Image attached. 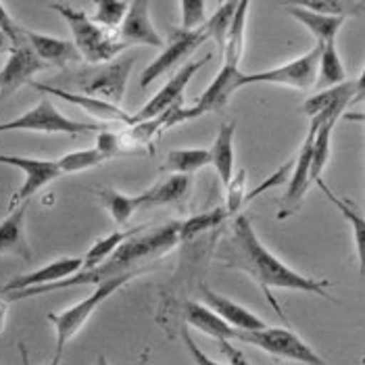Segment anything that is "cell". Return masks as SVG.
<instances>
[{"label": "cell", "mask_w": 365, "mask_h": 365, "mask_svg": "<svg viewBox=\"0 0 365 365\" xmlns=\"http://www.w3.org/2000/svg\"><path fill=\"white\" fill-rule=\"evenodd\" d=\"M224 261L227 263V267L251 276L257 282V286L263 290V294L267 297V301L272 303V307L280 313V317H284V313L272 294V288L299 290V292L317 294L322 299H332V294L328 290L330 282L307 278V276L294 272L292 267H288L274 253H269L265 249V245L259 240L253 224L247 215H238L234 220L232 236L224 249Z\"/></svg>", "instance_id": "obj_1"}, {"label": "cell", "mask_w": 365, "mask_h": 365, "mask_svg": "<svg viewBox=\"0 0 365 365\" xmlns=\"http://www.w3.org/2000/svg\"><path fill=\"white\" fill-rule=\"evenodd\" d=\"M175 245H180V222H168V224L155 225V227L144 225L138 234L128 238L103 265H98L94 269H82L76 276H71V278L63 282H56V284L28 288V290L13 292V294H6V297H9V301H19V299H29V297L55 292V290L84 286V284L98 286L103 282L119 278V276H128V274H140L142 276L148 269H153L155 261L165 257Z\"/></svg>", "instance_id": "obj_2"}, {"label": "cell", "mask_w": 365, "mask_h": 365, "mask_svg": "<svg viewBox=\"0 0 365 365\" xmlns=\"http://www.w3.org/2000/svg\"><path fill=\"white\" fill-rule=\"evenodd\" d=\"M48 6L67 21V26L71 29V36H73V44H76L78 53L82 55V61H86V63H90V65L111 63V61H115V56L125 51L119 44L117 34L96 26L92 21V17L84 11H78L65 2H51Z\"/></svg>", "instance_id": "obj_3"}, {"label": "cell", "mask_w": 365, "mask_h": 365, "mask_svg": "<svg viewBox=\"0 0 365 365\" xmlns=\"http://www.w3.org/2000/svg\"><path fill=\"white\" fill-rule=\"evenodd\" d=\"M0 132H40V134H69L78 136L84 132H107L105 123H86L71 119L56 109L48 96H44L34 109L0 123Z\"/></svg>", "instance_id": "obj_4"}, {"label": "cell", "mask_w": 365, "mask_h": 365, "mask_svg": "<svg viewBox=\"0 0 365 365\" xmlns=\"http://www.w3.org/2000/svg\"><path fill=\"white\" fill-rule=\"evenodd\" d=\"M138 276H140V274H128V276H119V278L103 282V284H98V286L94 288V292H92L88 299H84V301L71 305L69 309L61 311V313H48V322L55 326L56 332L55 355L61 357L63 351H65V346L71 342V338L76 336V334L84 328V324L90 319V315L98 309L107 299H111L113 294H115L121 286H125L128 282H132L134 278H138Z\"/></svg>", "instance_id": "obj_5"}, {"label": "cell", "mask_w": 365, "mask_h": 365, "mask_svg": "<svg viewBox=\"0 0 365 365\" xmlns=\"http://www.w3.org/2000/svg\"><path fill=\"white\" fill-rule=\"evenodd\" d=\"M232 340L257 346L263 353H267L272 357H278V359H286V361H294V364L303 365H328L303 338L297 336L288 328H269L267 326V328L255 330V332L234 330Z\"/></svg>", "instance_id": "obj_6"}, {"label": "cell", "mask_w": 365, "mask_h": 365, "mask_svg": "<svg viewBox=\"0 0 365 365\" xmlns=\"http://www.w3.org/2000/svg\"><path fill=\"white\" fill-rule=\"evenodd\" d=\"M322 46L315 44L309 53L297 56L284 65L257 71V73H242L240 78V88L251 84H276L294 88V90H309L311 86L317 82V69H319V56H322Z\"/></svg>", "instance_id": "obj_7"}, {"label": "cell", "mask_w": 365, "mask_h": 365, "mask_svg": "<svg viewBox=\"0 0 365 365\" xmlns=\"http://www.w3.org/2000/svg\"><path fill=\"white\" fill-rule=\"evenodd\" d=\"M136 56H123V58H115L111 63L92 69L80 78V94L92 96V98H101L105 103H111L115 107H121L123 103V94H125V86L130 80V73L134 69Z\"/></svg>", "instance_id": "obj_8"}, {"label": "cell", "mask_w": 365, "mask_h": 365, "mask_svg": "<svg viewBox=\"0 0 365 365\" xmlns=\"http://www.w3.org/2000/svg\"><path fill=\"white\" fill-rule=\"evenodd\" d=\"M209 40L205 28L195 29V31H186V29L178 28L169 31V40L165 48L161 51V55L157 56L142 73L140 86L148 88L153 82H157L163 73H168L171 69H175L180 63H184L188 56L197 51L198 46H202Z\"/></svg>", "instance_id": "obj_9"}, {"label": "cell", "mask_w": 365, "mask_h": 365, "mask_svg": "<svg viewBox=\"0 0 365 365\" xmlns=\"http://www.w3.org/2000/svg\"><path fill=\"white\" fill-rule=\"evenodd\" d=\"M209 61H211V55L202 56V58H198L195 63L182 65V67L169 78L168 84L163 86V88H161L144 107H142L140 111L134 113V123L146 121V119H155V117L163 115L165 111H171V109H175V107H182L186 86L190 84V80L197 76L198 71H200Z\"/></svg>", "instance_id": "obj_10"}, {"label": "cell", "mask_w": 365, "mask_h": 365, "mask_svg": "<svg viewBox=\"0 0 365 365\" xmlns=\"http://www.w3.org/2000/svg\"><path fill=\"white\" fill-rule=\"evenodd\" d=\"M0 163L2 165H13V168L21 169L26 173L24 184L19 186V190L11 198L9 213L15 211L19 205L29 202V198L34 197L38 190H42L44 186H48L51 182H55L56 178L63 175L58 165H56V161H46V159H31V157H17V155H0Z\"/></svg>", "instance_id": "obj_11"}, {"label": "cell", "mask_w": 365, "mask_h": 365, "mask_svg": "<svg viewBox=\"0 0 365 365\" xmlns=\"http://www.w3.org/2000/svg\"><path fill=\"white\" fill-rule=\"evenodd\" d=\"M315 130H317V123L311 121L309 132L305 136V142L294 159V168L290 173V180H288V188H286V195L282 200V209L278 213L280 220H286L290 213H294L303 198L307 195V188L311 184V159H313V138H315Z\"/></svg>", "instance_id": "obj_12"}, {"label": "cell", "mask_w": 365, "mask_h": 365, "mask_svg": "<svg viewBox=\"0 0 365 365\" xmlns=\"http://www.w3.org/2000/svg\"><path fill=\"white\" fill-rule=\"evenodd\" d=\"M148 11H150V2H144V0L130 2L125 19L121 24V28L117 29V40L123 48H130V46L163 48V40L153 26Z\"/></svg>", "instance_id": "obj_13"}, {"label": "cell", "mask_w": 365, "mask_h": 365, "mask_svg": "<svg viewBox=\"0 0 365 365\" xmlns=\"http://www.w3.org/2000/svg\"><path fill=\"white\" fill-rule=\"evenodd\" d=\"M44 69H46V65L29 48L28 42L15 46L9 53L4 67L0 69V98H6L21 86L31 84L34 76Z\"/></svg>", "instance_id": "obj_14"}, {"label": "cell", "mask_w": 365, "mask_h": 365, "mask_svg": "<svg viewBox=\"0 0 365 365\" xmlns=\"http://www.w3.org/2000/svg\"><path fill=\"white\" fill-rule=\"evenodd\" d=\"M82 269H84V259L82 257H61V259L46 263L40 269H34L29 274L13 278L2 288V294H13V292H21V290H28V288L56 284V282H63L71 278V276H76Z\"/></svg>", "instance_id": "obj_15"}, {"label": "cell", "mask_w": 365, "mask_h": 365, "mask_svg": "<svg viewBox=\"0 0 365 365\" xmlns=\"http://www.w3.org/2000/svg\"><path fill=\"white\" fill-rule=\"evenodd\" d=\"M31 88L42 92L44 96H56V98H63L71 105H78L82 107L88 115H94L96 119H103V121H119V123H128V125H134V115L125 113L121 107H115L111 103H105L101 98H92V96H84L80 92H69V90H63V88H55V86L48 84H38V82H31Z\"/></svg>", "instance_id": "obj_16"}, {"label": "cell", "mask_w": 365, "mask_h": 365, "mask_svg": "<svg viewBox=\"0 0 365 365\" xmlns=\"http://www.w3.org/2000/svg\"><path fill=\"white\" fill-rule=\"evenodd\" d=\"M24 38L29 44V48L46 67H69L82 61V55L78 53L76 44L69 40H61L55 36L38 34L34 29L26 28H24Z\"/></svg>", "instance_id": "obj_17"}, {"label": "cell", "mask_w": 365, "mask_h": 365, "mask_svg": "<svg viewBox=\"0 0 365 365\" xmlns=\"http://www.w3.org/2000/svg\"><path fill=\"white\" fill-rule=\"evenodd\" d=\"M202 297H205V305L213 311L215 315H220L225 324L234 330L240 332H255V330H263L267 328V324L255 315L253 311H249L247 307L234 303L232 299H227L224 294H217L215 290L202 288Z\"/></svg>", "instance_id": "obj_18"}, {"label": "cell", "mask_w": 365, "mask_h": 365, "mask_svg": "<svg viewBox=\"0 0 365 365\" xmlns=\"http://www.w3.org/2000/svg\"><path fill=\"white\" fill-rule=\"evenodd\" d=\"M190 175H178L171 173L169 178L157 182L155 186H150L146 192H142L136 197L138 202V211L140 209H155V207H168V205H180L190 192Z\"/></svg>", "instance_id": "obj_19"}, {"label": "cell", "mask_w": 365, "mask_h": 365, "mask_svg": "<svg viewBox=\"0 0 365 365\" xmlns=\"http://www.w3.org/2000/svg\"><path fill=\"white\" fill-rule=\"evenodd\" d=\"M26 211L28 202L19 205L0 222V255H17L31 261V251L26 238Z\"/></svg>", "instance_id": "obj_20"}, {"label": "cell", "mask_w": 365, "mask_h": 365, "mask_svg": "<svg viewBox=\"0 0 365 365\" xmlns=\"http://www.w3.org/2000/svg\"><path fill=\"white\" fill-rule=\"evenodd\" d=\"M284 11L297 19L301 26L309 29L311 34L315 36L317 44H334L336 42V36L340 28L344 26L346 19L342 17H328V15H319V13H313V11H307L303 9L301 4H284Z\"/></svg>", "instance_id": "obj_21"}, {"label": "cell", "mask_w": 365, "mask_h": 365, "mask_svg": "<svg viewBox=\"0 0 365 365\" xmlns=\"http://www.w3.org/2000/svg\"><path fill=\"white\" fill-rule=\"evenodd\" d=\"M182 315H184V319H186V324L190 328H195V330L207 334V336L215 338L217 342H224V340H232L234 338V328H230L220 315H215L213 311L209 309L207 305H202V303L186 301L184 309H182Z\"/></svg>", "instance_id": "obj_22"}, {"label": "cell", "mask_w": 365, "mask_h": 365, "mask_svg": "<svg viewBox=\"0 0 365 365\" xmlns=\"http://www.w3.org/2000/svg\"><path fill=\"white\" fill-rule=\"evenodd\" d=\"M353 96H355V82H349L346 80L344 84L328 88V90H322L315 96L307 98L303 103L301 111L305 113L309 119L322 117V115L334 111V109H342L344 111L353 103Z\"/></svg>", "instance_id": "obj_23"}, {"label": "cell", "mask_w": 365, "mask_h": 365, "mask_svg": "<svg viewBox=\"0 0 365 365\" xmlns=\"http://www.w3.org/2000/svg\"><path fill=\"white\" fill-rule=\"evenodd\" d=\"M234 132H236V123H222L220 132L213 140V146L209 148L211 155V165L217 171V178L222 180L225 188L234 175Z\"/></svg>", "instance_id": "obj_24"}, {"label": "cell", "mask_w": 365, "mask_h": 365, "mask_svg": "<svg viewBox=\"0 0 365 365\" xmlns=\"http://www.w3.org/2000/svg\"><path fill=\"white\" fill-rule=\"evenodd\" d=\"M317 186H319V190L326 195V197L330 198V202L336 207L338 211H340V215L351 224V230H353V236H355V249H357V259H359V274L365 278V217L364 215H359L357 213V209L351 205V202H346V200H342L340 197H336L328 186H326V182L319 178L317 182H315Z\"/></svg>", "instance_id": "obj_25"}, {"label": "cell", "mask_w": 365, "mask_h": 365, "mask_svg": "<svg viewBox=\"0 0 365 365\" xmlns=\"http://www.w3.org/2000/svg\"><path fill=\"white\" fill-rule=\"evenodd\" d=\"M249 9H251V2H247V0L238 2V6H236L232 26H230V31H227L224 53H222L224 63H227V65H238L240 67V61H242V55H245V31H247Z\"/></svg>", "instance_id": "obj_26"}, {"label": "cell", "mask_w": 365, "mask_h": 365, "mask_svg": "<svg viewBox=\"0 0 365 365\" xmlns=\"http://www.w3.org/2000/svg\"><path fill=\"white\" fill-rule=\"evenodd\" d=\"M207 165H211L209 148H173L161 169L178 175H190Z\"/></svg>", "instance_id": "obj_27"}, {"label": "cell", "mask_w": 365, "mask_h": 365, "mask_svg": "<svg viewBox=\"0 0 365 365\" xmlns=\"http://www.w3.org/2000/svg\"><path fill=\"white\" fill-rule=\"evenodd\" d=\"M340 117H328L324 121L311 119L317 123L315 138H313V159H311V182H317L322 178V171L330 159V144H332V132Z\"/></svg>", "instance_id": "obj_28"}, {"label": "cell", "mask_w": 365, "mask_h": 365, "mask_svg": "<svg viewBox=\"0 0 365 365\" xmlns=\"http://www.w3.org/2000/svg\"><path fill=\"white\" fill-rule=\"evenodd\" d=\"M144 225H136V227H130V230H125V232H111L109 236H105V238H98L90 249H88V253L82 257L84 259V269H94V267H98V265H103L109 257H111L128 238H132L134 234H138Z\"/></svg>", "instance_id": "obj_29"}, {"label": "cell", "mask_w": 365, "mask_h": 365, "mask_svg": "<svg viewBox=\"0 0 365 365\" xmlns=\"http://www.w3.org/2000/svg\"><path fill=\"white\" fill-rule=\"evenodd\" d=\"M346 82V71L340 61V55L334 44H324L322 46V56H319V69H317V82L315 84L324 90L334 88Z\"/></svg>", "instance_id": "obj_30"}, {"label": "cell", "mask_w": 365, "mask_h": 365, "mask_svg": "<svg viewBox=\"0 0 365 365\" xmlns=\"http://www.w3.org/2000/svg\"><path fill=\"white\" fill-rule=\"evenodd\" d=\"M303 9L319 13V15H328V17H359L365 13V2L357 0H305V2H297Z\"/></svg>", "instance_id": "obj_31"}, {"label": "cell", "mask_w": 365, "mask_h": 365, "mask_svg": "<svg viewBox=\"0 0 365 365\" xmlns=\"http://www.w3.org/2000/svg\"><path fill=\"white\" fill-rule=\"evenodd\" d=\"M224 220H227V213H225L224 207H217V209H213V211L198 213V215H192V217L180 222V242H190V240H195L198 234L217 227Z\"/></svg>", "instance_id": "obj_32"}, {"label": "cell", "mask_w": 365, "mask_h": 365, "mask_svg": "<svg viewBox=\"0 0 365 365\" xmlns=\"http://www.w3.org/2000/svg\"><path fill=\"white\" fill-rule=\"evenodd\" d=\"M236 6L238 2H224L220 4V9L211 15L209 21H205V31L209 36V40L215 42L217 51L224 53L225 40H227V31H230V26H232V19H234V13H236Z\"/></svg>", "instance_id": "obj_33"}, {"label": "cell", "mask_w": 365, "mask_h": 365, "mask_svg": "<svg viewBox=\"0 0 365 365\" xmlns=\"http://www.w3.org/2000/svg\"><path fill=\"white\" fill-rule=\"evenodd\" d=\"M128 9H130V2H123V0H96L92 21L101 28L117 34V29L121 28L125 19Z\"/></svg>", "instance_id": "obj_34"}, {"label": "cell", "mask_w": 365, "mask_h": 365, "mask_svg": "<svg viewBox=\"0 0 365 365\" xmlns=\"http://www.w3.org/2000/svg\"><path fill=\"white\" fill-rule=\"evenodd\" d=\"M98 197L103 198V202L107 205V209H109V213H111V217L117 225H125L130 222V217L138 211L136 197L121 195L113 188H101Z\"/></svg>", "instance_id": "obj_35"}, {"label": "cell", "mask_w": 365, "mask_h": 365, "mask_svg": "<svg viewBox=\"0 0 365 365\" xmlns=\"http://www.w3.org/2000/svg\"><path fill=\"white\" fill-rule=\"evenodd\" d=\"M107 161V157L96 150V148H84V150H76V153H67L65 157H61L56 161V165L61 169V173H80L86 169L98 168Z\"/></svg>", "instance_id": "obj_36"}, {"label": "cell", "mask_w": 365, "mask_h": 365, "mask_svg": "<svg viewBox=\"0 0 365 365\" xmlns=\"http://www.w3.org/2000/svg\"><path fill=\"white\" fill-rule=\"evenodd\" d=\"M227 198H225V213L227 215H238L240 209L245 207V198H247V169L240 168L234 171L230 184H227Z\"/></svg>", "instance_id": "obj_37"}, {"label": "cell", "mask_w": 365, "mask_h": 365, "mask_svg": "<svg viewBox=\"0 0 365 365\" xmlns=\"http://www.w3.org/2000/svg\"><path fill=\"white\" fill-rule=\"evenodd\" d=\"M96 150H101L105 157H107V161L109 159H115V157H132L134 153L128 148V144L123 142L121 138V134H115V132H101L98 134V138H96V146H94Z\"/></svg>", "instance_id": "obj_38"}, {"label": "cell", "mask_w": 365, "mask_h": 365, "mask_svg": "<svg viewBox=\"0 0 365 365\" xmlns=\"http://www.w3.org/2000/svg\"><path fill=\"white\" fill-rule=\"evenodd\" d=\"M205 2L202 0H182L180 11H182V29L195 31L205 26Z\"/></svg>", "instance_id": "obj_39"}, {"label": "cell", "mask_w": 365, "mask_h": 365, "mask_svg": "<svg viewBox=\"0 0 365 365\" xmlns=\"http://www.w3.org/2000/svg\"><path fill=\"white\" fill-rule=\"evenodd\" d=\"M292 168H294V159H290L288 163H284V165H282L276 173H272L263 184H259L255 190H251V192L247 195V198H245V205H247V202H251V200L259 197V195H263V192H267V190H272V188L280 186V184H284V182H288V180H290V173H292Z\"/></svg>", "instance_id": "obj_40"}, {"label": "cell", "mask_w": 365, "mask_h": 365, "mask_svg": "<svg viewBox=\"0 0 365 365\" xmlns=\"http://www.w3.org/2000/svg\"><path fill=\"white\" fill-rule=\"evenodd\" d=\"M0 31L13 42V46H19V44L26 42V38H24V28L17 26V24L11 19V15H9V11H6V6H4L2 2H0Z\"/></svg>", "instance_id": "obj_41"}, {"label": "cell", "mask_w": 365, "mask_h": 365, "mask_svg": "<svg viewBox=\"0 0 365 365\" xmlns=\"http://www.w3.org/2000/svg\"><path fill=\"white\" fill-rule=\"evenodd\" d=\"M182 340H184V344H186V349H188V353H190V357H192L195 365H227V364H217V361H213L207 353H202V349H200L197 342H195V338L190 336V332H188L186 328L182 330Z\"/></svg>", "instance_id": "obj_42"}, {"label": "cell", "mask_w": 365, "mask_h": 365, "mask_svg": "<svg viewBox=\"0 0 365 365\" xmlns=\"http://www.w3.org/2000/svg\"><path fill=\"white\" fill-rule=\"evenodd\" d=\"M220 349H222V353L227 357V365H249L247 357H245V353H242V351H238L236 346H232V344H230V340L220 342Z\"/></svg>", "instance_id": "obj_43"}, {"label": "cell", "mask_w": 365, "mask_h": 365, "mask_svg": "<svg viewBox=\"0 0 365 365\" xmlns=\"http://www.w3.org/2000/svg\"><path fill=\"white\" fill-rule=\"evenodd\" d=\"M364 101H365V69L361 71L359 80H355V96H353V103H351V105H355V103H364Z\"/></svg>", "instance_id": "obj_44"}, {"label": "cell", "mask_w": 365, "mask_h": 365, "mask_svg": "<svg viewBox=\"0 0 365 365\" xmlns=\"http://www.w3.org/2000/svg\"><path fill=\"white\" fill-rule=\"evenodd\" d=\"M13 48H15V46H13V42H11V40L0 31V55H9Z\"/></svg>", "instance_id": "obj_45"}, {"label": "cell", "mask_w": 365, "mask_h": 365, "mask_svg": "<svg viewBox=\"0 0 365 365\" xmlns=\"http://www.w3.org/2000/svg\"><path fill=\"white\" fill-rule=\"evenodd\" d=\"M21 353H24V361H26V365H29L28 357H26V351H24V346H21ZM58 364H61V357H58V355H55V357H53V361H51L48 365H58Z\"/></svg>", "instance_id": "obj_46"}, {"label": "cell", "mask_w": 365, "mask_h": 365, "mask_svg": "<svg viewBox=\"0 0 365 365\" xmlns=\"http://www.w3.org/2000/svg\"><path fill=\"white\" fill-rule=\"evenodd\" d=\"M96 365H111L107 361V357L105 355H98V359H96Z\"/></svg>", "instance_id": "obj_47"}]
</instances>
